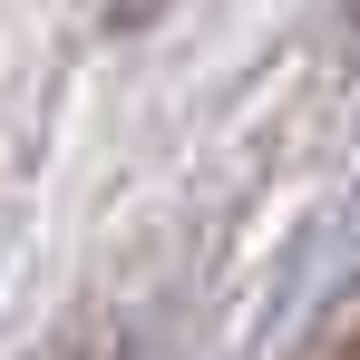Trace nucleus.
<instances>
[{
  "instance_id": "1",
  "label": "nucleus",
  "mask_w": 360,
  "mask_h": 360,
  "mask_svg": "<svg viewBox=\"0 0 360 360\" xmlns=\"http://www.w3.org/2000/svg\"><path fill=\"white\" fill-rule=\"evenodd\" d=\"M117 10H127V20H146V10H156V0H117Z\"/></svg>"
}]
</instances>
